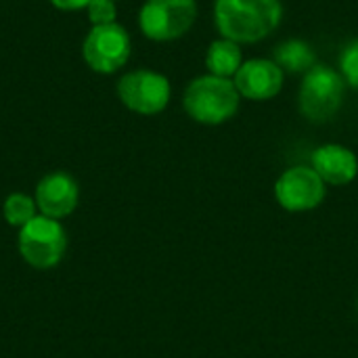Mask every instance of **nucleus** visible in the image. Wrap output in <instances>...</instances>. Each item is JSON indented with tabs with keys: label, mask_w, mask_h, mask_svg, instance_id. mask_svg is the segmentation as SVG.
Returning a JSON list of instances; mask_svg holds the SVG:
<instances>
[{
	"label": "nucleus",
	"mask_w": 358,
	"mask_h": 358,
	"mask_svg": "<svg viewBox=\"0 0 358 358\" xmlns=\"http://www.w3.org/2000/svg\"><path fill=\"white\" fill-rule=\"evenodd\" d=\"M340 73L344 76L346 84L358 90V38L346 44L340 55Z\"/></svg>",
	"instance_id": "15"
},
{
	"label": "nucleus",
	"mask_w": 358,
	"mask_h": 358,
	"mask_svg": "<svg viewBox=\"0 0 358 358\" xmlns=\"http://www.w3.org/2000/svg\"><path fill=\"white\" fill-rule=\"evenodd\" d=\"M243 65V55H241V46L233 40L220 38L214 40L208 48L206 55V67L212 76L218 78H235V73L239 71V67Z\"/></svg>",
	"instance_id": "12"
},
{
	"label": "nucleus",
	"mask_w": 358,
	"mask_h": 358,
	"mask_svg": "<svg viewBox=\"0 0 358 358\" xmlns=\"http://www.w3.org/2000/svg\"><path fill=\"white\" fill-rule=\"evenodd\" d=\"M92 0H50V4L59 10H82L90 4Z\"/></svg>",
	"instance_id": "17"
},
{
	"label": "nucleus",
	"mask_w": 358,
	"mask_h": 358,
	"mask_svg": "<svg viewBox=\"0 0 358 358\" xmlns=\"http://www.w3.org/2000/svg\"><path fill=\"white\" fill-rule=\"evenodd\" d=\"M132 55V40L124 25H92L82 44V57L86 65L96 73H115Z\"/></svg>",
	"instance_id": "7"
},
{
	"label": "nucleus",
	"mask_w": 358,
	"mask_h": 358,
	"mask_svg": "<svg viewBox=\"0 0 358 358\" xmlns=\"http://www.w3.org/2000/svg\"><path fill=\"white\" fill-rule=\"evenodd\" d=\"M17 245L21 258L29 266L46 271L61 262L67 250V235L59 220L38 214L25 227L19 229Z\"/></svg>",
	"instance_id": "4"
},
{
	"label": "nucleus",
	"mask_w": 358,
	"mask_h": 358,
	"mask_svg": "<svg viewBox=\"0 0 358 358\" xmlns=\"http://www.w3.org/2000/svg\"><path fill=\"white\" fill-rule=\"evenodd\" d=\"M281 19V0H216L214 4L218 31L237 44H254L268 38Z\"/></svg>",
	"instance_id": "1"
},
{
	"label": "nucleus",
	"mask_w": 358,
	"mask_h": 358,
	"mask_svg": "<svg viewBox=\"0 0 358 358\" xmlns=\"http://www.w3.org/2000/svg\"><path fill=\"white\" fill-rule=\"evenodd\" d=\"M285 73L273 59H250L243 61L233 82L243 99L268 101L275 99L283 88Z\"/></svg>",
	"instance_id": "9"
},
{
	"label": "nucleus",
	"mask_w": 358,
	"mask_h": 358,
	"mask_svg": "<svg viewBox=\"0 0 358 358\" xmlns=\"http://www.w3.org/2000/svg\"><path fill=\"white\" fill-rule=\"evenodd\" d=\"M88 19L92 25H109V23H115V15H117V8H115V2L113 0H92L88 6Z\"/></svg>",
	"instance_id": "16"
},
{
	"label": "nucleus",
	"mask_w": 358,
	"mask_h": 358,
	"mask_svg": "<svg viewBox=\"0 0 358 358\" xmlns=\"http://www.w3.org/2000/svg\"><path fill=\"white\" fill-rule=\"evenodd\" d=\"M197 19L195 0H147L138 13L143 36L155 42H172L182 38Z\"/></svg>",
	"instance_id": "5"
},
{
	"label": "nucleus",
	"mask_w": 358,
	"mask_h": 358,
	"mask_svg": "<svg viewBox=\"0 0 358 358\" xmlns=\"http://www.w3.org/2000/svg\"><path fill=\"white\" fill-rule=\"evenodd\" d=\"M315 50L310 48V44L302 42V40H287L283 44L277 46L275 50V63L283 69V71H292V73H306L310 67H315Z\"/></svg>",
	"instance_id": "13"
},
{
	"label": "nucleus",
	"mask_w": 358,
	"mask_h": 358,
	"mask_svg": "<svg viewBox=\"0 0 358 358\" xmlns=\"http://www.w3.org/2000/svg\"><path fill=\"white\" fill-rule=\"evenodd\" d=\"M113 2H117V0H113Z\"/></svg>",
	"instance_id": "18"
},
{
	"label": "nucleus",
	"mask_w": 358,
	"mask_h": 358,
	"mask_svg": "<svg viewBox=\"0 0 358 358\" xmlns=\"http://www.w3.org/2000/svg\"><path fill=\"white\" fill-rule=\"evenodd\" d=\"M122 105L138 115L162 113L172 96L170 80L151 69H134L117 80L115 86Z\"/></svg>",
	"instance_id": "6"
},
{
	"label": "nucleus",
	"mask_w": 358,
	"mask_h": 358,
	"mask_svg": "<svg viewBox=\"0 0 358 358\" xmlns=\"http://www.w3.org/2000/svg\"><path fill=\"white\" fill-rule=\"evenodd\" d=\"M310 162H313V170L327 185H336V187L348 185L358 174V157L355 155V151L342 145H323L315 149Z\"/></svg>",
	"instance_id": "11"
},
{
	"label": "nucleus",
	"mask_w": 358,
	"mask_h": 358,
	"mask_svg": "<svg viewBox=\"0 0 358 358\" xmlns=\"http://www.w3.org/2000/svg\"><path fill=\"white\" fill-rule=\"evenodd\" d=\"M323 178L308 166L285 170L275 182V197L287 212H310L325 199Z\"/></svg>",
	"instance_id": "8"
},
{
	"label": "nucleus",
	"mask_w": 358,
	"mask_h": 358,
	"mask_svg": "<svg viewBox=\"0 0 358 358\" xmlns=\"http://www.w3.org/2000/svg\"><path fill=\"white\" fill-rule=\"evenodd\" d=\"M34 199L42 216L61 220L78 208L80 189L71 174L50 172L42 176V180L38 182Z\"/></svg>",
	"instance_id": "10"
},
{
	"label": "nucleus",
	"mask_w": 358,
	"mask_h": 358,
	"mask_svg": "<svg viewBox=\"0 0 358 358\" xmlns=\"http://www.w3.org/2000/svg\"><path fill=\"white\" fill-rule=\"evenodd\" d=\"M239 101L241 94L233 80L208 73L195 78L187 86L182 107L191 120L206 126H218L237 113Z\"/></svg>",
	"instance_id": "2"
},
{
	"label": "nucleus",
	"mask_w": 358,
	"mask_h": 358,
	"mask_svg": "<svg viewBox=\"0 0 358 358\" xmlns=\"http://www.w3.org/2000/svg\"><path fill=\"white\" fill-rule=\"evenodd\" d=\"M344 92L346 80L338 69L329 65H315L304 73L300 84V111L310 122H327L340 111Z\"/></svg>",
	"instance_id": "3"
},
{
	"label": "nucleus",
	"mask_w": 358,
	"mask_h": 358,
	"mask_svg": "<svg viewBox=\"0 0 358 358\" xmlns=\"http://www.w3.org/2000/svg\"><path fill=\"white\" fill-rule=\"evenodd\" d=\"M38 206H36V199L25 195V193H10L6 199H4V206H2V214H4V220L15 227V229H21L25 227L31 218H36L38 214Z\"/></svg>",
	"instance_id": "14"
}]
</instances>
